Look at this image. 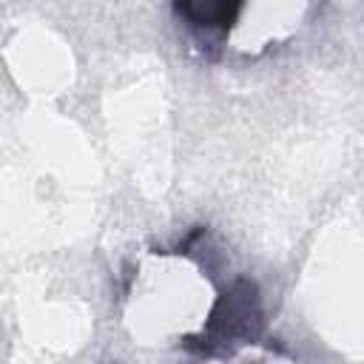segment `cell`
Wrapping results in <instances>:
<instances>
[{
  "label": "cell",
  "instance_id": "cell-1",
  "mask_svg": "<svg viewBox=\"0 0 364 364\" xmlns=\"http://www.w3.org/2000/svg\"><path fill=\"white\" fill-rule=\"evenodd\" d=\"M262 333H264V307H262L259 284L247 276H236L219 290L202 330L185 336L182 347L202 358H228L236 350L256 344Z\"/></svg>",
  "mask_w": 364,
  "mask_h": 364
},
{
  "label": "cell",
  "instance_id": "cell-2",
  "mask_svg": "<svg viewBox=\"0 0 364 364\" xmlns=\"http://www.w3.org/2000/svg\"><path fill=\"white\" fill-rule=\"evenodd\" d=\"M171 9L185 23L196 46L208 57H219L228 31L245 11V3H173Z\"/></svg>",
  "mask_w": 364,
  "mask_h": 364
}]
</instances>
